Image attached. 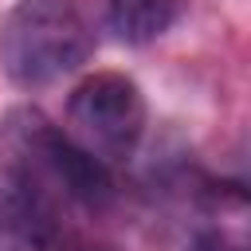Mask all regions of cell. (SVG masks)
I'll return each mask as SVG.
<instances>
[{"instance_id": "6da1fadb", "label": "cell", "mask_w": 251, "mask_h": 251, "mask_svg": "<svg viewBox=\"0 0 251 251\" xmlns=\"http://www.w3.org/2000/svg\"><path fill=\"white\" fill-rule=\"evenodd\" d=\"M98 47L82 0H16L0 24L4 75L24 90H43L75 75Z\"/></svg>"}, {"instance_id": "7a4b0ae2", "label": "cell", "mask_w": 251, "mask_h": 251, "mask_svg": "<svg viewBox=\"0 0 251 251\" xmlns=\"http://www.w3.org/2000/svg\"><path fill=\"white\" fill-rule=\"evenodd\" d=\"M0 149L8 157L4 165L31 176L55 200H71L86 212H102L118 196L110 165L86 153L71 133H63L35 106H16L0 122Z\"/></svg>"}, {"instance_id": "3957f363", "label": "cell", "mask_w": 251, "mask_h": 251, "mask_svg": "<svg viewBox=\"0 0 251 251\" xmlns=\"http://www.w3.org/2000/svg\"><path fill=\"white\" fill-rule=\"evenodd\" d=\"M145 118V94L122 71H94L67 98V122L75 129L71 137L102 165H118L137 153Z\"/></svg>"}, {"instance_id": "277c9868", "label": "cell", "mask_w": 251, "mask_h": 251, "mask_svg": "<svg viewBox=\"0 0 251 251\" xmlns=\"http://www.w3.org/2000/svg\"><path fill=\"white\" fill-rule=\"evenodd\" d=\"M71 243L59 200L20 169L0 165V251H67Z\"/></svg>"}, {"instance_id": "5b68a950", "label": "cell", "mask_w": 251, "mask_h": 251, "mask_svg": "<svg viewBox=\"0 0 251 251\" xmlns=\"http://www.w3.org/2000/svg\"><path fill=\"white\" fill-rule=\"evenodd\" d=\"M184 12V0H102L106 31L118 43L145 47L161 39Z\"/></svg>"}, {"instance_id": "8992f818", "label": "cell", "mask_w": 251, "mask_h": 251, "mask_svg": "<svg viewBox=\"0 0 251 251\" xmlns=\"http://www.w3.org/2000/svg\"><path fill=\"white\" fill-rule=\"evenodd\" d=\"M192 251H247V247L224 227H204L192 235Z\"/></svg>"}, {"instance_id": "52a82bcc", "label": "cell", "mask_w": 251, "mask_h": 251, "mask_svg": "<svg viewBox=\"0 0 251 251\" xmlns=\"http://www.w3.org/2000/svg\"><path fill=\"white\" fill-rule=\"evenodd\" d=\"M67 251H110V247H98V243H82V239H75Z\"/></svg>"}]
</instances>
